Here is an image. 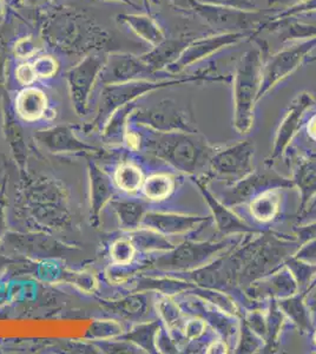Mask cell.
Instances as JSON below:
<instances>
[{
    "instance_id": "cell-7",
    "label": "cell",
    "mask_w": 316,
    "mask_h": 354,
    "mask_svg": "<svg viewBox=\"0 0 316 354\" xmlns=\"http://www.w3.org/2000/svg\"><path fill=\"white\" fill-rule=\"evenodd\" d=\"M315 48L316 38L306 39L288 48H282L279 53L272 55L268 61H263L257 102L280 82L290 76L304 63V59L309 58V53Z\"/></svg>"
},
{
    "instance_id": "cell-47",
    "label": "cell",
    "mask_w": 316,
    "mask_h": 354,
    "mask_svg": "<svg viewBox=\"0 0 316 354\" xmlns=\"http://www.w3.org/2000/svg\"><path fill=\"white\" fill-rule=\"evenodd\" d=\"M308 62H316V57H313V58L308 59Z\"/></svg>"
},
{
    "instance_id": "cell-21",
    "label": "cell",
    "mask_w": 316,
    "mask_h": 354,
    "mask_svg": "<svg viewBox=\"0 0 316 354\" xmlns=\"http://www.w3.org/2000/svg\"><path fill=\"white\" fill-rule=\"evenodd\" d=\"M48 109V100L43 91L37 88H26L16 98V110L25 121L39 120Z\"/></svg>"
},
{
    "instance_id": "cell-4",
    "label": "cell",
    "mask_w": 316,
    "mask_h": 354,
    "mask_svg": "<svg viewBox=\"0 0 316 354\" xmlns=\"http://www.w3.org/2000/svg\"><path fill=\"white\" fill-rule=\"evenodd\" d=\"M162 153L172 165L188 174L203 175L202 171L209 168L210 160L215 153L200 133H168L162 140Z\"/></svg>"
},
{
    "instance_id": "cell-34",
    "label": "cell",
    "mask_w": 316,
    "mask_h": 354,
    "mask_svg": "<svg viewBox=\"0 0 316 354\" xmlns=\"http://www.w3.org/2000/svg\"><path fill=\"white\" fill-rule=\"evenodd\" d=\"M294 257L310 263H316V239L301 245L297 253L294 254Z\"/></svg>"
},
{
    "instance_id": "cell-43",
    "label": "cell",
    "mask_w": 316,
    "mask_h": 354,
    "mask_svg": "<svg viewBox=\"0 0 316 354\" xmlns=\"http://www.w3.org/2000/svg\"><path fill=\"white\" fill-rule=\"evenodd\" d=\"M97 1H117V3L129 5V6H131V8H138V5L135 4L132 0H97Z\"/></svg>"
},
{
    "instance_id": "cell-42",
    "label": "cell",
    "mask_w": 316,
    "mask_h": 354,
    "mask_svg": "<svg viewBox=\"0 0 316 354\" xmlns=\"http://www.w3.org/2000/svg\"><path fill=\"white\" fill-rule=\"evenodd\" d=\"M142 3L145 5V10L148 11L149 15H150V10H151L152 4H160V0H142Z\"/></svg>"
},
{
    "instance_id": "cell-20",
    "label": "cell",
    "mask_w": 316,
    "mask_h": 354,
    "mask_svg": "<svg viewBox=\"0 0 316 354\" xmlns=\"http://www.w3.org/2000/svg\"><path fill=\"white\" fill-rule=\"evenodd\" d=\"M120 24L127 25L132 32L136 33L140 39L147 41L152 48L165 39V33L150 15H135V13H120L116 17Z\"/></svg>"
},
{
    "instance_id": "cell-48",
    "label": "cell",
    "mask_w": 316,
    "mask_h": 354,
    "mask_svg": "<svg viewBox=\"0 0 316 354\" xmlns=\"http://www.w3.org/2000/svg\"><path fill=\"white\" fill-rule=\"evenodd\" d=\"M313 339H314V344H315V345H316V330H315V333H314V338H313Z\"/></svg>"
},
{
    "instance_id": "cell-11",
    "label": "cell",
    "mask_w": 316,
    "mask_h": 354,
    "mask_svg": "<svg viewBox=\"0 0 316 354\" xmlns=\"http://www.w3.org/2000/svg\"><path fill=\"white\" fill-rule=\"evenodd\" d=\"M210 182L207 174L196 176V185L198 187L202 196L208 205L212 212V218L216 225L217 234L221 236H234V234H261L263 230L254 228L247 222L239 218L236 214L230 210V207L224 205L220 198L214 196V194L209 190L208 183Z\"/></svg>"
},
{
    "instance_id": "cell-28",
    "label": "cell",
    "mask_w": 316,
    "mask_h": 354,
    "mask_svg": "<svg viewBox=\"0 0 316 354\" xmlns=\"http://www.w3.org/2000/svg\"><path fill=\"white\" fill-rule=\"evenodd\" d=\"M263 347L257 335L250 327L243 322L241 328V340L236 347V353H255L259 352Z\"/></svg>"
},
{
    "instance_id": "cell-24",
    "label": "cell",
    "mask_w": 316,
    "mask_h": 354,
    "mask_svg": "<svg viewBox=\"0 0 316 354\" xmlns=\"http://www.w3.org/2000/svg\"><path fill=\"white\" fill-rule=\"evenodd\" d=\"M284 324V312L280 310L277 301L272 299L268 317H267V333H266V338H264V350H266V352H274L277 350L279 337H280Z\"/></svg>"
},
{
    "instance_id": "cell-18",
    "label": "cell",
    "mask_w": 316,
    "mask_h": 354,
    "mask_svg": "<svg viewBox=\"0 0 316 354\" xmlns=\"http://www.w3.org/2000/svg\"><path fill=\"white\" fill-rule=\"evenodd\" d=\"M212 216H197V215H176V214H151L148 216L149 225L167 234L188 233L197 230L198 227L210 222Z\"/></svg>"
},
{
    "instance_id": "cell-2",
    "label": "cell",
    "mask_w": 316,
    "mask_h": 354,
    "mask_svg": "<svg viewBox=\"0 0 316 354\" xmlns=\"http://www.w3.org/2000/svg\"><path fill=\"white\" fill-rule=\"evenodd\" d=\"M300 247L295 239L290 240L281 235L261 233L259 238L237 250L242 262L239 285L245 288L252 282L279 270Z\"/></svg>"
},
{
    "instance_id": "cell-6",
    "label": "cell",
    "mask_w": 316,
    "mask_h": 354,
    "mask_svg": "<svg viewBox=\"0 0 316 354\" xmlns=\"http://www.w3.org/2000/svg\"><path fill=\"white\" fill-rule=\"evenodd\" d=\"M255 145L252 141H240L227 148L215 150L207 173L209 178H217L232 185L254 171Z\"/></svg>"
},
{
    "instance_id": "cell-46",
    "label": "cell",
    "mask_w": 316,
    "mask_h": 354,
    "mask_svg": "<svg viewBox=\"0 0 316 354\" xmlns=\"http://www.w3.org/2000/svg\"><path fill=\"white\" fill-rule=\"evenodd\" d=\"M5 18V0H0V23L4 21Z\"/></svg>"
},
{
    "instance_id": "cell-22",
    "label": "cell",
    "mask_w": 316,
    "mask_h": 354,
    "mask_svg": "<svg viewBox=\"0 0 316 354\" xmlns=\"http://www.w3.org/2000/svg\"><path fill=\"white\" fill-rule=\"evenodd\" d=\"M277 305L284 314H287L288 318L300 328V330L309 332L313 330L309 307L306 306L304 293H297L288 298L280 299L277 301Z\"/></svg>"
},
{
    "instance_id": "cell-16",
    "label": "cell",
    "mask_w": 316,
    "mask_h": 354,
    "mask_svg": "<svg viewBox=\"0 0 316 354\" xmlns=\"http://www.w3.org/2000/svg\"><path fill=\"white\" fill-rule=\"evenodd\" d=\"M245 294L252 299H284L299 292L295 279L286 267L279 268L267 277L252 282L244 288Z\"/></svg>"
},
{
    "instance_id": "cell-37",
    "label": "cell",
    "mask_w": 316,
    "mask_h": 354,
    "mask_svg": "<svg viewBox=\"0 0 316 354\" xmlns=\"http://www.w3.org/2000/svg\"><path fill=\"white\" fill-rule=\"evenodd\" d=\"M170 8L185 15L192 13V4L195 0H165Z\"/></svg>"
},
{
    "instance_id": "cell-14",
    "label": "cell",
    "mask_w": 316,
    "mask_h": 354,
    "mask_svg": "<svg viewBox=\"0 0 316 354\" xmlns=\"http://www.w3.org/2000/svg\"><path fill=\"white\" fill-rule=\"evenodd\" d=\"M140 56L131 53H109L105 56L104 65L100 78L105 84H118L127 82L148 80L156 76Z\"/></svg>"
},
{
    "instance_id": "cell-38",
    "label": "cell",
    "mask_w": 316,
    "mask_h": 354,
    "mask_svg": "<svg viewBox=\"0 0 316 354\" xmlns=\"http://www.w3.org/2000/svg\"><path fill=\"white\" fill-rule=\"evenodd\" d=\"M205 325L201 320H194V322H189L187 326V334L192 339H197L200 337L201 334L203 333Z\"/></svg>"
},
{
    "instance_id": "cell-45",
    "label": "cell",
    "mask_w": 316,
    "mask_h": 354,
    "mask_svg": "<svg viewBox=\"0 0 316 354\" xmlns=\"http://www.w3.org/2000/svg\"><path fill=\"white\" fill-rule=\"evenodd\" d=\"M290 1H297V0H269V5L270 6H274V5H281V4H288Z\"/></svg>"
},
{
    "instance_id": "cell-27",
    "label": "cell",
    "mask_w": 316,
    "mask_h": 354,
    "mask_svg": "<svg viewBox=\"0 0 316 354\" xmlns=\"http://www.w3.org/2000/svg\"><path fill=\"white\" fill-rule=\"evenodd\" d=\"M116 181L122 189L127 192H135L140 188L143 181V176L140 170L135 165H122L120 169L117 170Z\"/></svg>"
},
{
    "instance_id": "cell-36",
    "label": "cell",
    "mask_w": 316,
    "mask_h": 354,
    "mask_svg": "<svg viewBox=\"0 0 316 354\" xmlns=\"http://www.w3.org/2000/svg\"><path fill=\"white\" fill-rule=\"evenodd\" d=\"M8 48L3 38L0 36V85L5 81V75H6V66H8Z\"/></svg>"
},
{
    "instance_id": "cell-8",
    "label": "cell",
    "mask_w": 316,
    "mask_h": 354,
    "mask_svg": "<svg viewBox=\"0 0 316 354\" xmlns=\"http://www.w3.org/2000/svg\"><path fill=\"white\" fill-rule=\"evenodd\" d=\"M240 239L232 236L214 241L185 242L177 247L170 257L162 260V266L177 270H194L201 268L220 255L223 250H230Z\"/></svg>"
},
{
    "instance_id": "cell-13",
    "label": "cell",
    "mask_w": 316,
    "mask_h": 354,
    "mask_svg": "<svg viewBox=\"0 0 316 354\" xmlns=\"http://www.w3.org/2000/svg\"><path fill=\"white\" fill-rule=\"evenodd\" d=\"M105 56L106 53H90L66 73L73 103L80 113H84L90 91L104 65Z\"/></svg>"
},
{
    "instance_id": "cell-26",
    "label": "cell",
    "mask_w": 316,
    "mask_h": 354,
    "mask_svg": "<svg viewBox=\"0 0 316 354\" xmlns=\"http://www.w3.org/2000/svg\"><path fill=\"white\" fill-rule=\"evenodd\" d=\"M174 181L167 175H154L145 183V193L149 198L160 201L168 198L174 190Z\"/></svg>"
},
{
    "instance_id": "cell-33",
    "label": "cell",
    "mask_w": 316,
    "mask_h": 354,
    "mask_svg": "<svg viewBox=\"0 0 316 354\" xmlns=\"http://www.w3.org/2000/svg\"><path fill=\"white\" fill-rule=\"evenodd\" d=\"M16 78L21 85H31L38 77L33 68V65L30 63H24L17 68Z\"/></svg>"
},
{
    "instance_id": "cell-30",
    "label": "cell",
    "mask_w": 316,
    "mask_h": 354,
    "mask_svg": "<svg viewBox=\"0 0 316 354\" xmlns=\"http://www.w3.org/2000/svg\"><path fill=\"white\" fill-rule=\"evenodd\" d=\"M196 1L201 4L232 8L239 11H257V4L254 0H196Z\"/></svg>"
},
{
    "instance_id": "cell-17",
    "label": "cell",
    "mask_w": 316,
    "mask_h": 354,
    "mask_svg": "<svg viewBox=\"0 0 316 354\" xmlns=\"http://www.w3.org/2000/svg\"><path fill=\"white\" fill-rule=\"evenodd\" d=\"M195 38L190 36H180L178 38H165L160 44L154 46L148 53L140 55L145 64L155 73L169 75L165 68L178 59V57L185 51ZM175 77V76H174Z\"/></svg>"
},
{
    "instance_id": "cell-1",
    "label": "cell",
    "mask_w": 316,
    "mask_h": 354,
    "mask_svg": "<svg viewBox=\"0 0 316 354\" xmlns=\"http://www.w3.org/2000/svg\"><path fill=\"white\" fill-rule=\"evenodd\" d=\"M40 37L48 48L64 56L111 53L116 39L84 8L44 5L37 12Z\"/></svg>"
},
{
    "instance_id": "cell-23",
    "label": "cell",
    "mask_w": 316,
    "mask_h": 354,
    "mask_svg": "<svg viewBox=\"0 0 316 354\" xmlns=\"http://www.w3.org/2000/svg\"><path fill=\"white\" fill-rule=\"evenodd\" d=\"M280 195L277 189L267 190L252 198L249 210L252 218L260 222L272 221L280 213Z\"/></svg>"
},
{
    "instance_id": "cell-40",
    "label": "cell",
    "mask_w": 316,
    "mask_h": 354,
    "mask_svg": "<svg viewBox=\"0 0 316 354\" xmlns=\"http://www.w3.org/2000/svg\"><path fill=\"white\" fill-rule=\"evenodd\" d=\"M307 131H308L309 137L316 141V115L309 120Z\"/></svg>"
},
{
    "instance_id": "cell-25",
    "label": "cell",
    "mask_w": 316,
    "mask_h": 354,
    "mask_svg": "<svg viewBox=\"0 0 316 354\" xmlns=\"http://www.w3.org/2000/svg\"><path fill=\"white\" fill-rule=\"evenodd\" d=\"M284 266L292 273L299 286V290L308 288L309 283L316 275V263L304 261L294 255L284 262Z\"/></svg>"
},
{
    "instance_id": "cell-29",
    "label": "cell",
    "mask_w": 316,
    "mask_h": 354,
    "mask_svg": "<svg viewBox=\"0 0 316 354\" xmlns=\"http://www.w3.org/2000/svg\"><path fill=\"white\" fill-rule=\"evenodd\" d=\"M38 78H51L56 75L59 64L53 56L38 57L32 63Z\"/></svg>"
},
{
    "instance_id": "cell-39",
    "label": "cell",
    "mask_w": 316,
    "mask_h": 354,
    "mask_svg": "<svg viewBox=\"0 0 316 354\" xmlns=\"http://www.w3.org/2000/svg\"><path fill=\"white\" fill-rule=\"evenodd\" d=\"M10 4L15 8H25V6H44L53 1V0H8Z\"/></svg>"
},
{
    "instance_id": "cell-10",
    "label": "cell",
    "mask_w": 316,
    "mask_h": 354,
    "mask_svg": "<svg viewBox=\"0 0 316 354\" xmlns=\"http://www.w3.org/2000/svg\"><path fill=\"white\" fill-rule=\"evenodd\" d=\"M249 38H252V35L244 32L215 33L212 36L195 38L178 57V59L165 68V73L177 77L190 65L203 61L222 48H230Z\"/></svg>"
},
{
    "instance_id": "cell-9",
    "label": "cell",
    "mask_w": 316,
    "mask_h": 354,
    "mask_svg": "<svg viewBox=\"0 0 316 354\" xmlns=\"http://www.w3.org/2000/svg\"><path fill=\"white\" fill-rule=\"evenodd\" d=\"M292 178L282 176L274 170L264 171H252L248 176L243 177L240 181L229 185L228 189L224 190L221 195V201L228 207L242 205L252 201V198L267 192V190L281 189V188H292Z\"/></svg>"
},
{
    "instance_id": "cell-3",
    "label": "cell",
    "mask_w": 316,
    "mask_h": 354,
    "mask_svg": "<svg viewBox=\"0 0 316 354\" xmlns=\"http://www.w3.org/2000/svg\"><path fill=\"white\" fill-rule=\"evenodd\" d=\"M263 53L252 48L241 57L234 75V125L237 133L247 135L254 124L263 66Z\"/></svg>"
},
{
    "instance_id": "cell-44",
    "label": "cell",
    "mask_w": 316,
    "mask_h": 354,
    "mask_svg": "<svg viewBox=\"0 0 316 354\" xmlns=\"http://www.w3.org/2000/svg\"><path fill=\"white\" fill-rule=\"evenodd\" d=\"M128 143L129 145H131L133 148H137V145H138V138H137L136 135L128 133Z\"/></svg>"
},
{
    "instance_id": "cell-31",
    "label": "cell",
    "mask_w": 316,
    "mask_h": 354,
    "mask_svg": "<svg viewBox=\"0 0 316 354\" xmlns=\"http://www.w3.org/2000/svg\"><path fill=\"white\" fill-rule=\"evenodd\" d=\"M244 322H245L261 339H263L264 342L266 333H267V318L264 317L263 314L261 313V312H257V310L250 312V313L247 314Z\"/></svg>"
},
{
    "instance_id": "cell-35",
    "label": "cell",
    "mask_w": 316,
    "mask_h": 354,
    "mask_svg": "<svg viewBox=\"0 0 316 354\" xmlns=\"http://www.w3.org/2000/svg\"><path fill=\"white\" fill-rule=\"evenodd\" d=\"M15 53L20 58H25V57L30 56V55L35 53V44L30 38H24V39H21V41L17 43Z\"/></svg>"
},
{
    "instance_id": "cell-15",
    "label": "cell",
    "mask_w": 316,
    "mask_h": 354,
    "mask_svg": "<svg viewBox=\"0 0 316 354\" xmlns=\"http://www.w3.org/2000/svg\"><path fill=\"white\" fill-rule=\"evenodd\" d=\"M138 117L140 121L168 133H198L192 113H187L174 101H163L156 108L142 111Z\"/></svg>"
},
{
    "instance_id": "cell-19",
    "label": "cell",
    "mask_w": 316,
    "mask_h": 354,
    "mask_svg": "<svg viewBox=\"0 0 316 354\" xmlns=\"http://www.w3.org/2000/svg\"><path fill=\"white\" fill-rule=\"evenodd\" d=\"M301 195L300 213L308 209L310 202L316 198V155L299 162L292 178Z\"/></svg>"
},
{
    "instance_id": "cell-5",
    "label": "cell",
    "mask_w": 316,
    "mask_h": 354,
    "mask_svg": "<svg viewBox=\"0 0 316 354\" xmlns=\"http://www.w3.org/2000/svg\"><path fill=\"white\" fill-rule=\"evenodd\" d=\"M192 13H196L209 26L217 30V33H250L252 38H257L260 25L267 21L269 17L267 13L259 10L239 11L232 8L201 4L196 0L192 4Z\"/></svg>"
},
{
    "instance_id": "cell-32",
    "label": "cell",
    "mask_w": 316,
    "mask_h": 354,
    "mask_svg": "<svg viewBox=\"0 0 316 354\" xmlns=\"http://www.w3.org/2000/svg\"><path fill=\"white\" fill-rule=\"evenodd\" d=\"M112 257L118 263H128L133 257V247L128 241H118L112 247Z\"/></svg>"
},
{
    "instance_id": "cell-12",
    "label": "cell",
    "mask_w": 316,
    "mask_h": 354,
    "mask_svg": "<svg viewBox=\"0 0 316 354\" xmlns=\"http://www.w3.org/2000/svg\"><path fill=\"white\" fill-rule=\"evenodd\" d=\"M315 104V98L312 93L304 91L299 93L292 103L289 105L284 120L281 121L280 127L277 129V135L274 138V147L270 156L267 158L266 163L272 165V163L284 156V151L288 148L289 143L292 141L294 136L300 130L302 120L307 110L310 109Z\"/></svg>"
},
{
    "instance_id": "cell-41",
    "label": "cell",
    "mask_w": 316,
    "mask_h": 354,
    "mask_svg": "<svg viewBox=\"0 0 316 354\" xmlns=\"http://www.w3.org/2000/svg\"><path fill=\"white\" fill-rule=\"evenodd\" d=\"M301 215H302L304 220H315L316 221V203L306 210L304 213L301 214Z\"/></svg>"
}]
</instances>
